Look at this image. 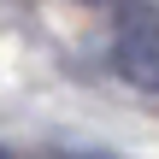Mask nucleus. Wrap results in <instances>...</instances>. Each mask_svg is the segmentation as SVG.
<instances>
[{
  "label": "nucleus",
  "mask_w": 159,
  "mask_h": 159,
  "mask_svg": "<svg viewBox=\"0 0 159 159\" xmlns=\"http://www.w3.org/2000/svg\"><path fill=\"white\" fill-rule=\"evenodd\" d=\"M112 65L124 83L159 89V6L148 0H124L118 6V35H112Z\"/></svg>",
  "instance_id": "f257e3e1"
},
{
  "label": "nucleus",
  "mask_w": 159,
  "mask_h": 159,
  "mask_svg": "<svg viewBox=\"0 0 159 159\" xmlns=\"http://www.w3.org/2000/svg\"><path fill=\"white\" fill-rule=\"evenodd\" d=\"M89 159H106V153H89Z\"/></svg>",
  "instance_id": "f03ea898"
},
{
  "label": "nucleus",
  "mask_w": 159,
  "mask_h": 159,
  "mask_svg": "<svg viewBox=\"0 0 159 159\" xmlns=\"http://www.w3.org/2000/svg\"><path fill=\"white\" fill-rule=\"evenodd\" d=\"M89 6H100V0H89Z\"/></svg>",
  "instance_id": "7ed1b4c3"
}]
</instances>
